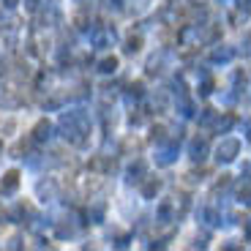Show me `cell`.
<instances>
[{
    "label": "cell",
    "mask_w": 251,
    "mask_h": 251,
    "mask_svg": "<svg viewBox=\"0 0 251 251\" xmlns=\"http://www.w3.org/2000/svg\"><path fill=\"white\" fill-rule=\"evenodd\" d=\"M38 197H41V200H55L57 197V183L52 180V177H47V180H41L38 183Z\"/></svg>",
    "instance_id": "cell-9"
},
{
    "label": "cell",
    "mask_w": 251,
    "mask_h": 251,
    "mask_svg": "<svg viewBox=\"0 0 251 251\" xmlns=\"http://www.w3.org/2000/svg\"><path fill=\"white\" fill-rule=\"evenodd\" d=\"M139 183H142V186H139V191H142L145 200H153V197L161 191V180H158V177H153V175H145Z\"/></svg>",
    "instance_id": "cell-5"
},
{
    "label": "cell",
    "mask_w": 251,
    "mask_h": 251,
    "mask_svg": "<svg viewBox=\"0 0 251 251\" xmlns=\"http://www.w3.org/2000/svg\"><path fill=\"white\" fill-rule=\"evenodd\" d=\"M200 120H202V123H213V120H216V109H210V107H207V109H202V115H200Z\"/></svg>",
    "instance_id": "cell-22"
},
{
    "label": "cell",
    "mask_w": 251,
    "mask_h": 251,
    "mask_svg": "<svg viewBox=\"0 0 251 251\" xmlns=\"http://www.w3.org/2000/svg\"><path fill=\"white\" fill-rule=\"evenodd\" d=\"M60 131L63 137L69 139L74 148H85L88 145V134H90V120L85 112L74 109V112H66L60 118Z\"/></svg>",
    "instance_id": "cell-1"
},
{
    "label": "cell",
    "mask_w": 251,
    "mask_h": 251,
    "mask_svg": "<svg viewBox=\"0 0 251 251\" xmlns=\"http://www.w3.org/2000/svg\"><path fill=\"white\" fill-rule=\"evenodd\" d=\"M90 172H96V175H112L115 172V161L112 158H107V156H96V158H90Z\"/></svg>",
    "instance_id": "cell-3"
},
{
    "label": "cell",
    "mask_w": 251,
    "mask_h": 251,
    "mask_svg": "<svg viewBox=\"0 0 251 251\" xmlns=\"http://www.w3.org/2000/svg\"><path fill=\"white\" fill-rule=\"evenodd\" d=\"M161 71V57H151V63H148V74H158Z\"/></svg>",
    "instance_id": "cell-21"
},
{
    "label": "cell",
    "mask_w": 251,
    "mask_h": 251,
    "mask_svg": "<svg viewBox=\"0 0 251 251\" xmlns=\"http://www.w3.org/2000/svg\"><path fill=\"white\" fill-rule=\"evenodd\" d=\"M38 3H41V0H25V8H27V11H36Z\"/></svg>",
    "instance_id": "cell-25"
},
{
    "label": "cell",
    "mask_w": 251,
    "mask_h": 251,
    "mask_svg": "<svg viewBox=\"0 0 251 251\" xmlns=\"http://www.w3.org/2000/svg\"><path fill=\"white\" fill-rule=\"evenodd\" d=\"M17 188H19V172L17 170H8L6 175H3V180H0V194L11 197Z\"/></svg>",
    "instance_id": "cell-6"
},
{
    "label": "cell",
    "mask_w": 251,
    "mask_h": 251,
    "mask_svg": "<svg viewBox=\"0 0 251 251\" xmlns=\"http://www.w3.org/2000/svg\"><path fill=\"white\" fill-rule=\"evenodd\" d=\"M235 123V118L232 115H224V118H216V131L219 134H224V131H229V126Z\"/></svg>",
    "instance_id": "cell-19"
},
{
    "label": "cell",
    "mask_w": 251,
    "mask_h": 251,
    "mask_svg": "<svg viewBox=\"0 0 251 251\" xmlns=\"http://www.w3.org/2000/svg\"><path fill=\"white\" fill-rule=\"evenodd\" d=\"M167 139H170V137H167V128H164V126H153V131H151V142H153V145H164Z\"/></svg>",
    "instance_id": "cell-15"
},
{
    "label": "cell",
    "mask_w": 251,
    "mask_h": 251,
    "mask_svg": "<svg viewBox=\"0 0 251 251\" xmlns=\"http://www.w3.org/2000/svg\"><path fill=\"white\" fill-rule=\"evenodd\" d=\"M226 186H229V175H221V177H219V183H216V191H213V194H219V191H224Z\"/></svg>",
    "instance_id": "cell-24"
},
{
    "label": "cell",
    "mask_w": 251,
    "mask_h": 251,
    "mask_svg": "<svg viewBox=\"0 0 251 251\" xmlns=\"http://www.w3.org/2000/svg\"><path fill=\"white\" fill-rule=\"evenodd\" d=\"M99 71L101 74H115V71H118V57H104V60L99 63Z\"/></svg>",
    "instance_id": "cell-14"
},
{
    "label": "cell",
    "mask_w": 251,
    "mask_h": 251,
    "mask_svg": "<svg viewBox=\"0 0 251 251\" xmlns=\"http://www.w3.org/2000/svg\"><path fill=\"white\" fill-rule=\"evenodd\" d=\"M180 139V137H177ZM177 139H167L164 142V151H161V156H158V164H170L172 158H175V153H177Z\"/></svg>",
    "instance_id": "cell-10"
},
{
    "label": "cell",
    "mask_w": 251,
    "mask_h": 251,
    "mask_svg": "<svg viewBox=\"0 0 251 251\" xmlns=\"http://www.w3.org/2000/svg\"><path fill=\"white\" fill-rule=\"evenodd\" d=\"M128 55H134V52H139L142 50V36H128L126 38V47H123Z\"/></svg>",
    "instance_id": "cell-16"
},
{
    "label": "cell",
    "mask_w": 251,
    "mask_h": 251,
    "mask_svg": "<svg viewBox=\"0 0 251 251\" xmlns=\"http://www.w3.org/2000/svg\"><path fill=\"white\" fill-rule=\"evenodd\" d=\"M238 200L240 202H249V180H243V186L238 188Z\"/></svg>",
    "instance_id": "cell-23"
},
{
    "label": "cell",
    "mask_w": 251,
    "mask_h": 251,
    "mask_svg": "<svg viewBox=\"0 0 251 251\" xmlns=\"http://www.w3.org/2000/svg\"><path fill=\"white\" fill-rule=\"evenodd\" d=\"M104 213H107V205H104V202H96L88 210V219L93 221V224H101V221H104Z\"/></svg>",
    "instance_id": "cell-11"
},
{
    "label": "cell",
    "mask_w": 251,
    "mask_h": 251,
    "mask_svg": "<svg viewBox=\"0 0 251 251\" xmlns=\"http://www.w3.org/2000/svg\"><path fill=\"white\" fill-rule=\"evenodd\" d=\"M3 74H6V66H3V63H0V79H3Z\"/></svg>",
    "instance_id": "cell-27"
},
{
    "label": "cell",
    "mask_w": 251,
    "mask_h": 251,
    "mask_svg": "<svg viewBox=\"0 0 251 251\" xmlns=\"http://www.w3.org/2000/svg\"><path fill=\"white\" fill-rule=\"evenodd\" d=\"M142 93H145V85H142V82H131V85H128V93H126V96H128V101H139V99H142Z\"/></svg>",
    "instance_id": "cell-18"
},
{
    "label": "cell",
    "mask_w": 251,
    "mask_h": 251,
    "mask_svg": "<svg viewBox=\"0 0 251 251\" xmlns=\"http://www.w3.org/2000/svg\"><path fill=\"white\" fill-rule=\"evenodd\" d=\"M232 55H235L232 47H221V50H213V52H210V57H213L216 63H226V60H232Z\"/></svg>",
    "instance_id": "cell-13"
},
{
    "label": "cell",
    "mask_w": 251,
    "mask_h": 251,
    "mask_svg": "<svg viewBox=\"0 0 251 251\" xmlns=\"http://www.w3.org/2000/svg\"><path fill=\"white\" fill-rule=\"evenodd\" d=\"M0 156H3V139H0Z\"/></svg>",
    "instance_id": "cell-28"
},
{
    "label": "cell",
    "mask_w": 251,
    "mask_h": 251,
    "mask_svg": "<svg viewBox=\"0 0 251 251\" xmlns=\"http://www.w3.org/2000/svg\"><path fill=\"white\" fill-rule=\"evenodd\" d=\"M17 3H19V0H3V6H6V8H17Z\"/></svg>",
    "instance_id": "cell-26"
},
{
    "label": "cell",
    "mask_w": 251,
    "mask_h": 251,
    "mask_svg": "<svg viewBox=\"0 0 251 251\" xmlns=\"http://www.w3.org/2000/svg\"><path fill=\"white\" fill-rule=\"evenodd\" d=\"M145 172H148V167H145V161H137L131 164V170H128V183H139L145 177Z\"/></svg>",
    "instance_id": "cell-12"
},
{
    "label": "cell",
    "mask_w": 251,
    "mask_h": 251,
    "mask_svg": "<svg viewBox=\"0 0 251 251\" xmlns=\"http://www.w3.org/2000/svg\"><path fill=\"white\" fill-rule=\"evenodd\" d=\"M207 151H210V139H207V134H202V137H194V142H191V158L194 161H202V158L207 156Z\"/></svg>",
    "instance_id": "cell-4"
},
{
    "label": "cell",
    "mask_w": 251,
    "mask_h": 251,
    "mask_svg": "<svg viewBox=\"0 0 251 251\" xmlns=\"http://www.w3.org/2000/svg\"><path fill=\"white\" fill-rule=\"evenodd\" d=\"M213 93V79H210V76H202V85H200V96H210Z\"/></svg>",
    "instance_id": "cell-20"
},
{
    "label": "cell",
    "mask_w": 251,
    "mask_h": 251,
    "mask_svg": "<svg viewBox=\"0 0 251 251\" xmlns=\"http://www.w3.org/2000/svg\"><path fill=\"white\" fill-rule=\"evenodd\" d=\"M139 148H142V142H139V139H134V137H128V139L123 142V156H131V153L137 156Z\"/></svg>",
    "instance_id": "cell-17"
},
{
    "label": "cell",
    "mask_w": 251,
    "mask_h": 251,
    "mask_svg": "<svg viewBox=\"0 0 251 251\" xmlns=\"http://www.w3.org/2000/svg\"><path fill=\"white\" fill-rule=\"evenodd\" d=\"M33 142H47V139H52V123L50 120H38L36 123V128H33Z\"/></svg>",
    "instance_id": "cell-8"
},
{
    "label": "cell",
    "mask_w": 251,
    "mask_h": 251,
    "mask_svg": "<svg viewBox=\"0 0 251 251\" xmlns=\"http://www.w3.org/2000/svg\"><path fill=\"white\" fill-rule=\"evenodd\" d=\"M238 153H240V139H235V137L221 139V145L216 148V158L219 161H235Z\"/></svg>",
    "instance_id": "cell-2"
},
{
    "label": "cell",
    "mask_w": 251,
    "mask_h": 251,
    "mask_svg": "<svg viewBox=\"0 0 251 251\" xmlns=\"http://www.w3.org/2000/svg\"><path fill=\"white\" fill-rule=\"evenodd\" d=\"M90 36H93V44L96 47H107L109 41H115V30H112V27H104V25H96Z\"/></svg>",
    "instance_id": "cell-7"
}]
</instances>
